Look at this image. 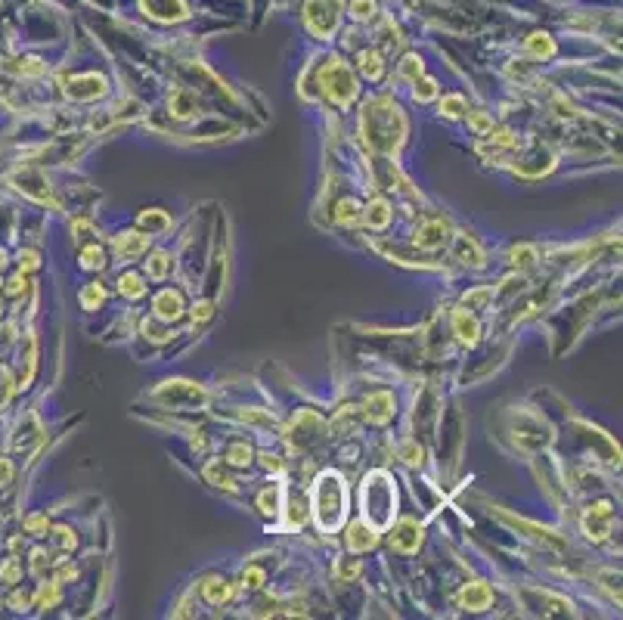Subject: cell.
Here are the masks:
<instances>
[{"mask_svg": "<svg viewBox=\"0 0 623 620\" xmlns=\"http://www.w3.org/2000/svg\"><path fill=\"white\" fill-rule=\"evenodd\" d=\"M143 6L156 19H183V16H187L183 0H143Z\"/></svg>", "mask_w": 623, "mask_h": 620, "instance_id": "cell-4", "label": "cell"}, {"mask_svg": "<svg viewBox=\"0 0 623 620\" xmlns=\"http://www.w3.org/2000/svg\"><path fill=\"white\" fill-rule=\"evenodd\" d=\"M456 329H459V338L474 341V332H478V326H474V320H468L465 313H456Z\"/></svg>", "mask_w": 623, "mask_h": 620, "instance_id": "cell-9", "label": "cell"}, {"mask_svg": "<svg viewBox=\"0 0 623 620\" xmlns=\"http://www.w3.org/2000/svg\"><path fill=\"white\" fill-rule=\"evenodd\" d=\"M121 285H125L127 295H140V279L137 276H125V279H121Z\"/></svg>", "mask_w": 623, "mask_h": 620, "instance_id": "cell-13", "label": "cell"}, {"mask_svg": "<svg viewBox=\"0 0 623 620\" xmlns=\"http://www.w3.org/2000/svg\"><path fill=\"white\" fill-rule=\"evenodd\" d=\"M394 506H397V490H394L391 477L385 471H372L363 481V515L372 527H388L394 518Z\"/></svg>", "mask_w": 623, "mask_h": 620, "instance_id": "cell-2", "label": "cell"}, {"mask_svg": "<svg viewBox=\"0 0 623 620\" xmlns=\"http://www.w3.org/2000/svg\"><path fill=\"white\" fill-rule=\"evenodd\" d=\"M156 307H158V313H162V316H177V313H180V298L171 295V291H165V295L158 298Z\"/></svg>", "mask_w": 623, "mask_h": 620, "instance_id": "cell-8", "label": "cell"}, {"mask_svg": "<svg viewBox=\"0 0 623 620\" xmlns=\"http://www.w3.org/2000/svg\"><path fill=\"white\" fill-rule=\"evenodd\" d=\"M344 512H348V490H344L341 477L335 471H326L317 481V490H313V515H317V524L323 530H335L344 521Z\"/></svg>", "mask_w": 623, "mask_h": 620, "instance_id": "cell-1", "label": "cell"}, {"mask_svg": "<svg viewBox=\"0 0 623 620\" xmlns=\"http://www.w3.org/2000/svg\"><path fill=\"white\" fill-rule=\"evenodd\" d=\"M363 72H366V74H372V78H375V74L381 72L379 56H375V53H363Z\"/></svg>", "mask_w": 623, "mask_h": 620, "instance_id": "cell-11", "label": "cell"}, {"mask_svg": "<svg viewBox=\"0 0 623 620\" xmlns=\"http://www.w3.org/2000/svg\"><path fill=\"white\" fill-rule=\"evenodd\" d=\"M326 87H332V93H335L338 103H344V99L354 96V78L348 74V68H344V65L332 68L329 78H326Z\"/></svg>", "mask_w": 623, "mask_h": 620, "instance_id": "cell-3", "label": "cell"}, {"mask_svg": "<svg viewBox=\"0 0 623 620\" xmlns=\"http://www.w3.org/2000/svg\"><path fill=\"white\" fill-rule=\"evenodd\" d=\"M10 475H13V468H10V462L7 459H0V487L10 481Z\"/></svg>", "mask_w": 623, "mask_h": 620, "instance_id": "cell-15", "label": "cell"}, {"mask_svg": "<svg viewBox=\"0 0 623 620\" xmlns=\"http://www.w3.org/2000/svg\"><path fill=\"white\" fill-rule=\"evenodd\" d=\"M462 601H465L468 608H474V611H478V608H484L487 601H490V592H487V586H472V589H465V592H462Z\"/></svg>", "mask_w": 623, "mask_h": 620, "instance_id": "cell-5", "label": "cell"}, {"mask_svg": "<svg viewBox=\"0 0 623 620\" xmlns=\"http://www.w3.org/2000/svg\"><path fill=\"white\" fill-rule=\"evenodd\" d=\"M530 50H534L536 56H549L552 53V41H549L546 34H534L530 37Z\"/></svg>", "mask_w": 623, "mask_h": 620, "instance_id": "cell-10", "label": "cell"}, {"mask_svg": "<svg viewBox=\"0 0 623 620\" xmlns=\"http://www.w3.org/2000/svg\"><path fill=\"white\" fill-rule=\"evenodd\" d=\"M350 546L354 549H369V546L375 543V537H372V530H366L363 524H357V527H350Z\"/></svg>", "mask_w": 623, "mask_h": 620, "instance_id": "cell-7", "label": "cell"}, {"mask_svg": "<svg viewBox=\"0 0 623 620\" xmlns=\"http://www.w3.org/2000/svg\"><path fill=\"white\" fill-rule=\"evenodd\" d=\"M103 264V251L100 248H90L87 254H84V267H100Z\"/></svg>", "mask_w": 623, "mask_h": 620, "instance_id": "cell-12", "label": "cell"}, {"mask_svg": "<svg viewBox=\"0 0 623 620\" xmlns=\"http://www.w3.org/2000/svg\"><path fill=\"white\" fill-rule=\"evenodd\" d=\"M416 543H419L416 524H412V521H403V524H400V537H394V546H397V549H412Z\"/></svg>", "mask_w": 623, "mask_h": 620, "instance_id": "cell-6", "label": "cell"}, {"mask_svg": "<svg viewBox=\"0 0 623 620\" xmlns=\"http://www.w3.org/2000/svg\"><path fill=\"white\" fill-rule=\"evenodd\" d=\"M354 12H357L360 19L372 16V3H369V0H357V3H354Z\"/></svg>", "mask_w": 623, "mask_h": 620, "instance_id": "cell-14", "label": "cell"}]
</instances>
